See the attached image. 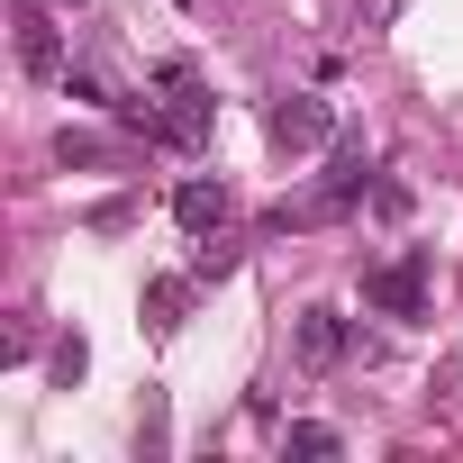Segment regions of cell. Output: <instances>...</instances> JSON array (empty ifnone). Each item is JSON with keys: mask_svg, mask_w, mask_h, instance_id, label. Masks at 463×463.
<instances>
[{"mask_svg": "<svg viewBox=\"0 0 463 463\" xmlns=\"http://www.w3.org/2000/svg\"><path fill=\"white\" fill-rule=\"evenodd\" d=\"M155 91H164V100H109V109H118V128H128V137H146V146L200 155V146H209V109H218V100H209V82H200V64H182V55H173V64H155Z\"/></svg>", "mask_w": 463, "mask_h": 463, "instance_id": "obj_1", "label": "cell"}, {"mask_svg": "<svg viewBox=\"0 0 463 463\" xmlns=\"http://www.w3.org/2000/svg\"><path fill=\"white\" fill-rule=\"evenodd\" d=\"M373 191V155L354 146V137H336V155H327V173H318V191H300V200H282L273 218H264V237H291V227H327V218H345L354 200Z\"/></svg>", "mask_w": 463, "mask_h": 463, "instance_id": "obj_2", "label": "cell"}, {"mask_svg": "<svg viewBox=\"0 0 463 463\" xmlns=\"http://www.w3.org/2000/svg\"><path fill=\"white\" fill-rule=\"evenodd\" d=\"M364 309L418 318V309H427V246H400L391 264H373V273H364Z\"/></svg>", "mask_w": 463, "mask_h": 463, "instance_id": "obj_3", "label": "cell"}, {"mask_svg": "<svg viewBox=\"0 0 463 463\" xmlns=\"http://www.w3.org/2000/svg\"><path fill=\"white\" fill-rule=\"evenodd\" d=\"M264 137H273L282 155H318V146H336V109H327L318 91H291V100H273Z\"/></svg>", "mask_w": 463, "mask_h": 463, "instance_id": "obj_4", "label": "cell"}, {"mask_svg": "<svg viewBox=\"0 0 463 463\" xmlns=\"http://www.w3.org/2000/svg\"><path fill=\"white\" fill-rule=\"evenodd\" d=\"M345 345H354V336H345V318H336V309H300V318H291V354H300L309 373H336V364H345Z\"/></svg>", "mask_w": 463, "mask_h": 463, "instance_id": "obj_5", "label": "cell"}, {"mask_svg": "<svg viewBox=\"0 0 463 463\" xmlns=\"http://www.w3.org/2000/svg\"><path fill=\"white\" fill-rule=\"evenodd\" d=\"M227 209H237V200H227V182H218V173H191V182L173 191V218L191 227V237H218V227H227Z\"/></svg>", "mask_w": 463, "mask_h": 463, "instance_id": "obj_6", "label": "cell"}, {"mask_svg": "<svg viewBox=\"0 0 463 463\" xmlns=\"http://www.w3.org/2000/svg\"><path fill=\"white\" fill-rule=\"evenodd\" d=\"M19 64L28 73H64V37H55V19L37 0H19Z\"/></svg>", "mask_w": 463, "mask_h": 463, "instance_id": "obj_7", "label": "cell"}, {"mask_svg": "<svg viewBox=\"0 0 463 463\" xmlns=\"http://www.w3.org/2000/svg\"><path fill=\"white\" fill-rule=\"evenodd\" d=\"M191 291H200L191 273H182V282H146V327H155V336H173V327H182V309H191Z\"/></svg>", "mask_w": 463, "mask_h": 463, "instance_id": "obj_8", "label": "cell"}, {"mask_svg": "<svg viewBox=\"0 0 463 463\" xmlns=\"http://www.w3.org/2000/svg\"><path fill=\"white\" fill-rule=\"evenodd\" d=\"M282 454H300V463H327V454H345V436H336L327 418H291V427H282Z\"/></svg>", "mask_w": 463, "mask_h": 463, "instance_id": "obj_9", "label": "cell"}, {"mask_svg": "<svg viewBox=\"0 0 463 463\" xmlns=\"http://www.w3.org/2000/svg\"><path fill=\"white\" fill-rule=\"evenodd\" d=\"M55 164H64V173H73V164L91 173V164H118V146H109V137H91V128H64V137H55Z\"/></svg>", "mask_w": 463, "mask_h": 463, "instance_id": "obj_10", "label": "cell"}, {"mask_svg": "<svg viewBox=\"0 0 463 463\" xmlns=\"http://www.w3.org/2000/svg\"><path fill=\"white\" fill-rule=\"evenodd\" d=\"M237 237H227V227H218V237H200V255H191V282H227V273H237Z\"/></svg>", "mask_w": 463, "mask_h": 463, "instance_id": "obj_11", "label": "cell"}, {"mask_svg": "<svg viewBox=\"0 0 463 463\" xmlns=\"http://www.w3.org/2000/svg\"><path fill=\"white\" fill-rule=\"evenodd\" d=\"M82 364H91V345H82V336H64V345H55V364H46V373H55V382H64V391H73V382H82Z\"/></svg>", "mask_w": 463, "mask_h": 463, "instance_id": "obj_12", "label": "cell"}, {"mask_svg": "<svg viewBox=\"0 0 463 463\" xmlns=\"http://www.w3.org/2000/svg\"><path fill=\"white\" fill-rule=\"evenodd\" d=\"M400 10H409V0H364V28H391Z\"/></svg>", "mask_w": 463, "mask_h": 463, "instance_id": "obj_13", "label": "cell"}]
</instances>
